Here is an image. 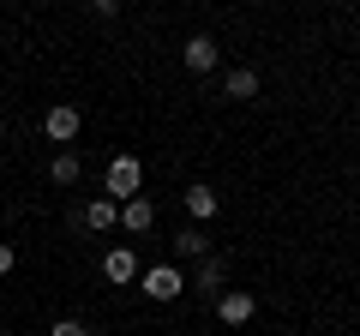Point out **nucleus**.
Instances as JSON below:
<instances>
[{
  "mask_svg": "<svg viewBox=\"0 0 360 336\" xmlns=\"http://www.w3.org/2000/svg\"><path fill=\"white\" fill-rule=\"evenodd\" d=\"M139 181H144V168H139V156H115V162H108V193L132 198V193H139Z\"/></svg>",
  "mask_w": 360,
  "mask_h": 336,
  "instance_id": "1",
  "label": "nucleus"
},
{
  "mask_svg": "<svg viewBox=\"0 0 360 336\" xmlns=\"http://www.w3.org/2000/svg\"><path fill=\"white\" fill-rule=\"evenodd\" d=\"M180 288H186V283H180L174 264H150V271H144V295H150V300H174Z\"/></svg>",
  "mask_w": 360,
  "mask_h": 336,
  "instance_id": "2",
  "label": "nucleus"
},
{
  "mask_svg": "<svg viewBox=\"0 0 360 336\" xmlns=\"http://www.w3.org/2000/svg\"><path fill=\"white\" fill-rule=\"evenodd\" d=\"M42 132H49L54 144H72V138H78V108H66V103H60V108H49Z\"/></svg>",
  "mask_w": 360,
  "mask_h": 336,
  "instance_id": "3",
  "label": "nucleus"
},
{
  "mask_svg": "<svg viewBox=\"0 0 360 336\" xmlns=\"http://www.w3.org/2000/svg\"><path fill=\"white\" fill-rule=\"evenodd\" d=\"M156 222V210H150V198H127L120 205V228H132V234H144Z\"/></svg>",
  "mask_w": 360,
  "mask_h": 336,
  "instance_id": "4",
  "label": "nucleus"
},
{
  "mask_svg": "<svg viewBox=\"0 0 360 336\" xmlns=\"http://www.w3.org/2000/svg\"><path fill=\"white\" fill-rule=\"evenodd\" d=\"M217 312H222V324H246V318H252V295H246V288H229Z\"/></svg>",
  "mask_w": 360,
  "mask_h": 336,
  "instance_id": "5",
  "label": "nucleus"
},
{
  "mask_svg": "<svg viewBox=\"0 0 360 336\" xmlns=\"http://www.w3.org/2000/svg\"><path fill=\"white\" fill-rule=\"evenodd\" d=\"M103 271H108V283H132V276H139V259H132L127 246H115V252L103 259Z\"/></svg>",
  "mask_w": 360,
  "mask_h": 336,
  "instance_id": "6",
  "label": "nucleus"
},
{
  "mask_svg": "<svg viewBox=\"0 0 360 336\" xmlns=\"http://www.w3.org/2000/svg\"><path fill=\"white\" fill-rule=\"evenodd\" d=\"M222 91H229L234 103H246V96H258V72H252V66H234V72H229V84H222Z\"/></svg>",
  "mask_w": 360,
  "mask_h": 336,
  "instance_id": "7",
  "label": "nucleus"
},
{
  "mask_svg": "<svg viewBox=\"0 0 360 336\" xmlns=\"http://www.w3.org/2000/svg\"><path fill=\"white\" fill-rule=\"evenodd\" d=\"M120 222V205L115 198H96V205H84V228H115Z\"/></svg>",
  "mask_w": 360,
  "mask_h": 336,
  "instance_id": "8",
  "label": "nucleus"
},
{
  "mask_svg": "<svg viewBox=\"0 0 360 336\" xmlns=\"http://www.w3.org/2000/svg\"><path fill=\"white\" fill-rule=\"evenodd\" d=\"M186 66H193V72H210V66H217V42L193 37V42H186Z\"/></svg>",
  "mask_w": 360,
  "mask_h": 336,
  "instance_id": "9",
  "label": "nucleus"
},
{
  "mask_svg": "<svg viewBox=\"0 0 360 336\" xmlns=\"http://www.w3.org/2000/svg\"><path fill=\"white\" fill-rule=\"evenodd\" d=\"M186 210H193L198 222H210L217 217V193H210V186H186Z\"/></svg>",
  "mask_w": 360,
  "mask_h": 336,
  "instance_id": "10",
  "label": "nucleus"
},
{
  "mask_svg": "<svg viewBox=\"0 0 360 336\" xmlns=\"http://www.w3.org/2000/svg\"><path fill=\"white\" fill-rule=\"evenodd\" d=\"M205 246H210L205 228H180L174 234V252H180V259H205Z\"/></svg>",
  "mask_w": 360,
  "mask_h": 336,
  "instance_id": "11",
  "label": "nucleus"
},
{
  "mask_svg": "<svg viewBox=\"0 0 360 336\" xmlns=\"http://www.w3.org/2000/svg\"><path fill=\"white\" fill-rule=\"evenodd\" d=\"M49 174H54V186H72V181H78V156H72V150H60V156L49 162Z\"/></svg>",
  "mask_w": 360,
  "mask_h": 336,
  "instance_id": "12",
  "label": "nucleus"
},
{
  "mask_svg": "<svg viewBox=\"0 0 360 336\" xmlns=\"http://www.w3.org/2000/svg\"><path fill=\"white\" fill-rule=\"evenodd\" d=\"M229 283V264L222 259H205V271H198V288H222Z\"/></svg>",
  "mask_w": 360,
  "mask_h": 336,
  "instance_id": "13",
  "label": "nucleus"
},
{
  "mask_svg": "<svg viewBox=\"0 0 360 336\" xmlns=\"http://www.w3.org/2000/svg\"><path fill=\"white\" fill-rule=\"evenodd\" d=\"M49 336H90V330H84V324H78V318H60V324H54Z\"/></svg>",
  "mask_w": 360,
  "mask_h": 336,
  "instance_id": "14",
  "label": "nucleus"
},
{
  "mask_svg": "<svg viewBox=\"0 0 360 336\" xmlns=\"http://www.w3.org/2000/svg\"><path fill=\"white\" fill-rule=\"evenodd\" d=\"M6 271H13V246L0 240V276H6Z\"/></svg>",
  "mask_w": 360,
  "mask_h": 336,
  "instance_id": "15",
  "label": "nucleus"
}]
</instances>
